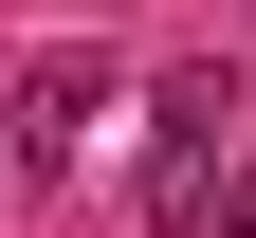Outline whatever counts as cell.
Returning <instances> with one entry per match:
<instances>
[{
	"label": "cell",
	"instance_id": "cell-1",
	"mask_svg": "<svg viewBox=\"0 0 256 238\" xmlns=\"http://www.w3.org/2000/svg\"><path fill=\"white\" fill-rule=\"evenodd\" d=\"M220 128H238V74H165V147H146V220L165 238H202V201H220Z\"/></svg>",
	"mask_w": 256,
	"mask_h": 238
},
{
	"label": "cell",
	"instance_id": "cell-2",
	"mask_svg": "<svg viewBox=\"0 0 256 238\" xmlns=\"http://www.w3.org/2000/svg\"><path fill=\"white\" fill-rule=\"evenodd\" d=\"M92 110H110V55H37V74L0 92V128H18V165H55V183H74V147H92Z\"/></svg>",
	"mask_w": 256,
	"mask_h": 238
},
{
	"label": "cell",
	"instance_id": "cell-3",
	"mask_svg": "<svg viewBox=\"0 0 256 238\" xmlns=\"http://www.w3.org/2000/svg\"><path fill=\"white\" fill-rule=\"evenodd\" d=\"M220 238H256V147H238V183H220Z\"/></svg>",
	"mask_w": 256,
	"mask_h": 238
}]
</instances>
